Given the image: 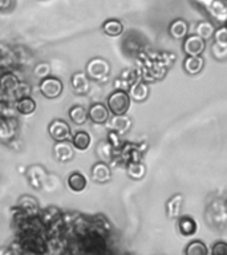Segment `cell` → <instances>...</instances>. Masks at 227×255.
I'll use <instances>...</instances> for the list:
<instances>
[{
	"mask_svg": "<svg viewBox=\"0 0 227 255\" xmlns=\"http://www.w3.org/2000/svg\"><path fill=\"white\" fill-rule=\"evenodd\" d=\"M112 72V65L108 60L103 57H93L87 63L85 67V75L88 79L96 83H104L109 79Z\"/></svg>",
	"mask_w": 227,
	"mask_h": 255,
	"instance_id": "1",
	"label": "cell"
},
{
	"mask_svg": "<svg viewBox=\"0 0 227 255\" xmlns=\"http://www.w3.org/2000/svg\"><path fill=\"white\" fill-rule=\"evenodd\" d=\"M130 103L131 100L126 91L115 89L108 96L107 108L112 116L126 115L129 108H130Z\"/></svg>",
	"mask_w": 227,
	"mask_h": 255,
	"instance_id": "2",
	"label": "cell"
},
{
	"mask_svg": "<svg viewBox=\"0 0 227 255\" xmlns=\"http://www.w3.org/2000/svg\"><path fill=\"white\" fill-rule=\"evenodd\" d=\"M147 150V143H131V142H123L121 149H119L115 155L118 157L123 166L129 162H135V161H142V157L145 151Z\"/></svg>",
	"mask_w": 227,
	"mask_h": 255,
	"instance_id": "3",
	"label": "cell"
},
{
	"mask_svg": "<svg viewBox=\"0 0 227 255\" xmlns=\"http://www.w3.org/2000/svg\"><path fill=\"white\" fill-rule=\"evenodd\" d=\"M64 91L63 81L56 76H48L45 79L40 80L39 92L44 99L53 100L61 96Z\"/></svg>",
	"mask_w": 227,
	"mask_h": 255,
	"instance_id": "4",
	"label": "cell"
},
{
	"mask_svg": "<svg viewBox=\"0 0 227 255\" xmlns=\"http://www.w3.org/2000/svg\"><path fill=\"white\" fill-rule=\"evenodd\" d=\"M48 134L55 142L60 141H71L72 129L67 121L61 119L52 120L51 124L48 125Z\"/></svg>",
	"mask_w": 227,
	"mask_h": 255,
	"instance_id": "5",
	"label": "cell"
},
{
	"mask_svg": "<svg viewBox=\"0 0 227 255\" xmlns=\"http://www.w3.org/2000/svg\"><path fill=\"white\" fill-rule=\"evenodd\" d=\"M25 178L33 189L40 190V189H43L44 183L47 182L48 171L41 165H31L25 170Z\"/></svg>",
	"mask_w": 227,
	"mask_h": 255,
	"instance_id": "6",
	"label": "cell"
},
{
	"mask_svg": "<svg viewBox=\"0 0 227 255\" xmlns=\"http://www.w3.org/2000/svg\"><path fill=\"white\" fill-rule=\"evenodd\" d=\"M206 49V41L195 33L187 35L182 40V51L186 56H202Z\"/></svg>",
	"mask_w": 227,
	"mask_h": 255,
	"instance_id": "7",
	"label": "cell"
},
{
	"mask_svg": "<svg viewBox=\"0 0 227 255\" xmlns=\"http://www.w3.org/2000/svg\"><path fill=\"white\" fill-rule=\"evenodd\" d=\"M108 129L112 131L118 133L119 135L126 134L127 131L130 130L133 127V120L127 115H119V116H112L108 120Z\"/></svg>",
	"mask_w": 227,
	"mask_h": 255,
	"instance_id": "8",
	"label": "cell"
},
{
	"mask_svg": "<svg viewBox=\"0 0 227 255\" xmlns=\"http://www.w3.org/2000/svg\"><path fill=\"white\" fill-rule=\"evenodd\" d=\"M88 120H91L92 123L96 125H104L108 123V120L111 117V113L108 111L105 104L103 103H93L91 107L88 108Z\"/></svg>",
	"mask_w": 227,
	"mask_h": 255,
	"instance_id": "9",
	"label": "cell"
},
{
	"mask_svg": "<svg viewBox=\"0 0 227 255\" xmlns=\"http://www.w3.org/2000/svg\"><path fill=\"white\" fill-rule=\"evenodd\" d=\"M17 128H19V123L13 116L4 119L0 123V143H8L16 138Z\"/></svg>",
	"mask_w": 227,
	"mask_h": 255,
	"instance_id": "10",
	"label": "cell"
},
{
	"mask_svg": "<svg viewBox=\"0 0 227 255\" xmlns=\"http://www.w3.org/2000/svg\"><path fill=\"white\" fill-rule=\"evenodd\" d=\"M127 95H129L130 100H133L135 103H143V101H146L149 95H150V88L142 79H138L129 87Z\"/></svg>",
	"mask_w": 227,
	"mask_h": 255,
	"instance_id": "11",
	"label": "cell"
},
{
	"mask_svg": "<svg viewBox=\"0 0 227 255\" xmlns=\"http://www.w3.org/2000/svg\"><path fill=\"white\" fill-rule=\"evenodd\" d=\"M53 155L57 162H69L75 157V149L71 141H60L53 145Z\"/></svg>",
	"mask_w": 227,
	"mask_h": 255,
	"instance_id": "12",
	"label": "cell"
},
{
	"mask_svg": "<svg viewBox=\"0 0 227 255\" xmlns=\"http://www.w3.org/2000/svg\"><path fill=\"white\" fill-rule=\"evenodd\" d=\"M112 169L109 163L99 161L91 169V178L96 183H107L112 179Z\"/></svg>",
	"mask_w": 227,
	"mask_h": 255,
	"instance_id": "13",
	"label": "cell"
},
{
	"mask_svg": "<svg viewBox=\"0 0 227 255\" xmlns=\"http://www.w3.org/2000/svg\"><path fill=\"white\" fill-rule=\"evenodd\" d=\"M71 87L76 95L85 96L91 91V83L85 72H75L71 77Z\"/></svg>",
	"mask_w": 227,
	"mask_h": 255,
	"instance_id": "14",
	"label": "cell"
},
{
	"mask_svg": "<svg viewBox=\"0 0 227 255\" xmlns=\"http://www.w3.org/2000/svg\"><path fill=\"white\" fill-rule=\"evenodd\" d=\"M183 72L189 76L199 75L205 68V59L202 56H186L182 63Z\"/></svg>",
	"mask_w": 227,
	"mask_h": 255,
	"instance_id": "15",
	"label": "cell"
},
{
	"mask_svg": "<svg viewBox=\"0 0 227 255\" xmlns=\"http://www.w3.org/2000/svg\"><path fill=\"white\" fill-rule=\"evenodd\" d=\"M17 209L27 217H36L39 214V201L32 195H23L19 198Z\"/></svg>",
	"mask_w": 227,
	"mask_h": 255,
	"instance_id": "16",
	"label": "cell"
},
{
	"mask_svg": "<svg viewBox=\"0 0 227 255\" xmlns=\"http://www.w3.org/2000/svg\"><path fill=\"white\" fill-rule=\"evenodd\" d=\"M183 205H185V197L181 193L174 194L169 198L166 202V214L170 219H177L182 214Z\"/></svg>",
	"mask_w": 227,
	"mask_h": 255,
	"instance_id": "17",
	"label": "cell"
},
{
	"mask_svg": "<svg viewBox=\"0 0 227 255\" xmlns=\"http://www.w3.org/2000/svg\"><path fill=\"white\" fill-rule=\"evenodd\" d=\"M209 15L214 20H217L221 25H225V21L227 19V4L226 0H213L210 7L206 9Z\"/></svg>",
	"mask_w": 227,
	"mask_h": 255,
	"instance_id": "18",
	"label": "cell"
},
{
	"mask_svg": "<svg viewBox=\"0 0 227 255\" xmlns=\"http://www.w3.org/2000/svg\"><path fill=\"white\" fill-rule=\"evenodd\" d=\"M169 35L174 40H183L189 35V24L186 20L175 19L169 25Z\"/></svg>",
	"mask_w": 227,
	"mask_h": 255,
	"instance_id": "19",
	"label": "cell"
},
{
	"mask_svg": "<svg viewBox=\"0 0 227 255\" xmlns=\"http://www.w3.org/2000/svg\"><path fill=\"white\" fill-rule=\"evenodd\" d=\"M71 143L73 149L79 151H85L89 149L92 143V135L85 130L76 131L75 134H72Z\"/></svg>",
	"mask_w": 227,
	"mask_h": 255,
	"instance_id": "20",
	"label": "cell"
},
{
	"mask_svg": "<svg viewBox=\"0 0 227 255\" xmlns=\"http://www.w3.org/2000/svg\"><path fill=\"white\" fill-rule=\"evenodd\" d=\"M67 183L68 187H69L73 193H81V191H84L87 189L88 179L83 173H80V171H73V173H71V174L68 175Z\"/></svg>",
	"mask_w": 227,
	"mask_h": 255,
	"instance_id": "21",
	"label": "cell"
},
{
	"mask_svg": "<svg viewBox=\"0 0 227 255\" xmlns=\"http://www.w3.org/2000/svg\"><path fill=\"white\" fill-rule=\"evenodd\" d=\"M198 230V225L194 218H191L189 215H182L178 219V231L179 234L183 237H191L194 235Z\"/></svg>",
	"mask_w": 227,
	"mask_h": 255,
	"instance_id": "22",
	"label": "cell"
},
{
	"mask_svg": "<svg viewBox=\"0 0 227 255\" xmlns=\"http://www.w3.org/2000/svg\"><path fill=\"white\" fill-rule=\"evenodd\" d=\"M127 177L133 181H141L146 175V165L142 161H135V162H129L125 165Z\"/></svg>",
	"mask_w": 227,
	"mask_h": 255,
	"instance_id": "23",
	"label": "cell"
},
{
	"mask_svg": "<svg viewBox=\"0 0 227 255\" xmlns=\"http://www.w3.org/2000/svg\"><path fill=\"white\" fill-rule=\"evenodd\" d=\"M36 108H37V104L31 96H27V97H23V99L15 101V111L23 116L32 115L36 111Z\"/></svg>",
	"mask_w": 227,
	"mask_h": 255,
	"instance_id": "24",
	"label": "cell"
},
{
	"mask_svg": "<svg viewBox=\"0 0 227 255\" xmlns=\"http://www.w3.org/2000/svg\"><path fill=\"white\" fill-rule=\"evenodd\" d=\"M68 117L75 125H84L88 121V111L83 105H72L68 111Z\"/></svg>",
	"mask_w": 227,
	"mask_h": 255,
	"instance_id": "25",
	"label": "cell"
},
{
	"mask_svg": "<svg viewBox=\"0 0 227 255\" xmlns=\"http://www.w3.org/2000/svg\"><path fill=\"white\" fill-rule=\"evenodd\" d=\"M103 32L107 36L117 37L123 33V24L118 19H108L103 23Z\"/></svg>",
	"mask_w": 227,
	"mask_h": 255,
	"instance_id": "26",
	"label": "cell"
},
{
	"mask_svg": "<svg viewBox=\"0 0 227 255\" xmlns=\"http://www.w3.org/2000/svg\"><path fill=\"white\" fill-rule=\"evenodd\" d=\"M96 154H97V157L100 158V161L111 163V161L115 155V151L112 149V146L109 145V142H108L107 139H103V141H100V142L96 145Z\"/></svg>",
	"mask_w": 227,
	"mask_h": 255,
	"instance_id": "27",
	"label": "cell"
},
{
	"mask_svg": "<svg viewBox=\"0 0 227 255\" xmlns=\"http://www.w3.org/2000/svg\"><path fill=\"white\" fill-rule=\"evenodd\" d=\"M19 81V77L15 73H12V72H3V73H0V91L8 95Z\"/></svg>",
	"mask_w": 227,
	"mask_h": 255,
	"instance_id": "28",
	"label": "cell"
},
{
	"mask_svg": "<svg viewBox=\"0 0 227 255\" xmlns=\"http://www.w3.org/2000/svg\"><path fill=\"white\" fill-rule=\"evenodd\" d=\"M214 31H215V25L211 21H199L195 25V35L199 36L201 39H203L205 41L207 40H210L214 35Z\"/></svg>",
	"mask_w": 227,
	"mask_h": 255,
	"instance_id": "29",
	"label": "cell"
},
{
	"mask_svg": "<svg viewBox=\"0 0 227 255\" xmlns=\"http://www.w3.org/2000/svg\"><path fill=\"white\" fill-rule=\"evenodd\" d=\"M31 93L32 87L29 85V83H28V81H19V83L15 85V88H13L8 95L11 96L12 99L16 101V100L23 99V97H27V96H31Z\"/></svg>",
	"mask_w": 227,
	"mask_h": 255,
	"instance_id": "30",
	"label": "cell"
},
{
	"mask_svg": "<svg viewBox=\"0 0 227 255\" xmlns=\"http://www.w3.org/2000/svg\"><path fill=\"white\" fill-rule=\"evenodd\" d=\"M185 255H209V249L202 241H191L185 247Z\"/></svg>",
	"mask_w": 227,
	"mask_h": 255,
	"instance_id": "31",
	"label": "cell"
},
{
	"mask_svg": "<svg viewBox=\"0 0 227 255\" xmlns=\"http://www.w3.org/2000/svg\"><path fill=\"white\" fill-rule=\"evenodd\" d=\"M51 72H52V68H51V64L47 63V61H41V63H37L33 67V75L37 79L43 80L48 76H51Z\"/></svg>",
	"mask_w": 227,
	"mask_h": 255,
	"instance_id": "32",
	"label": "cell"
},
{
	"mask_svg": "<svg viewBox=\"0 0 227 255\" xmlns=\"http://www.w3.org/2000/svg\"><path fill=\"white\" fill-rule=\"evenodd\" d=\"M211 55L219 63H225L227 60V45H219L214 43L211 45Z\"/></svg>",
	"mask_w": 227,
	"mask_h": 255,
	"instance_id": "33",
	"label": "cell"
},
{
	"mask_svg": "<svg viewBox=\"0 0 227 255\" xmlns=\"http://www.w3.org/2000/svg\"><path fill=\"white\" fill-rule=\"evenodd\" d=\"M61 213H60L59 209H56V207H48L45 210L41 213V221L43 223H55L56 219L59 218Z\"/></svg>",
	"mask_w": 227,
	"mask_h": 255,
	"instance_id": "34",
	"label": "cell"
},
{
	"mask_svg": "<svg viewBox=\"0 0 227 255\" xmlns=\"http://www.w3.org/2000/svg\"><path fill=\"white\" fill-rule=\"evenodd\" d=\"M107 141L109 142V145L112 146V149L117 153V151L121 149L122 146V139H121V135L118 133H115V131H112L109 130L107 134Z\"/></svg>",
	"mask_w": 227,
	"mask_h": 255,
	"instance_id": "35",
	"label": "cell"
},
{
	"mask_svg": "<svg viewBox=\"0 0 227 255\" xmlns=\"http://www.w3.org/2000/svg\"><path fill=\"white\" fill-rule=\"evenodd\" d=\"M211 39H214L215 44L219 45H227V28L226 25H221V27L215 28L214 35Z\"/></svg>",
	"mask_w": 227,
	"mask_h": 255,
	"instance_id": "36",
	"label": "cell"
},
{
	"mask_svg": "<svg viewBox=\"0 0 227 255\" xmlns=\"http://www.w3.org/2000/svg\"><path fill=\"white\" fill-rule=\"evenodd\" d=\"M211 255H227V243L223 241L215 242L211 247Z\"/></svg>",
	"mask_w": 227,
	"mask_h": 255,
	"instance_id": "37",
	"label": "cell"
},
{
	"mask_svg": "<svg viewBox=\"0 0 227 255\" xmlns=\"http://www.w3.org/2000/svg\"><path fill=\"white\" fill-rule=\"evenodd\" d=\"M12 4H13V0H0V12L9 9Z\"/></svg>",
	"mask_w": 227,
	"mask_h": 255,
	"instance_id": "38",
	"label": "cell"
},
{
	"mask_svg": "<svg viewBox=\"0 0 227 255\" xmlns=\"http://www.w3.org/2000/svg\"><path fill=\"white\" fill-rule=\"evenodd\" d=\"M194 1L202 8H205V9H207V8L210 7V4L213 3V0H194Z\"/></svg>",
	"mask_w": 227,
	"mask_h": 255,
	"instance_id": "39",
	"label": "cell"
}]
</instances>
